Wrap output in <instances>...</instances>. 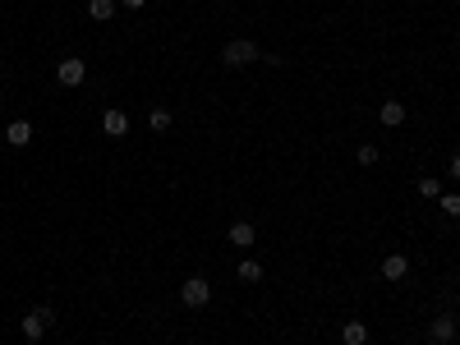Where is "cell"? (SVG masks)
<instances>
[{
  "instance_id": "19",
  "label": "cell",
  "mask_w": 460,
  "mask_h": 345,
  "mask_svg": "<svg viewBox=\"0 0 460 345\" xmlns=\"http://www.w3.org/2000/svg\"><path fill=\"white\" fill-rule=\"evenodd\" d=\"M120 5H124V9H143V5H148V0H120Z\"/></svg>"
},
{
  "instance_id": "15",
  "label": "cell",
  "mask_w": 460,
  "mask_h": 345,
  "mask_svg": "<svg viewBox=\"0 0 460 345\" xmlns=\"http://www.w3.org/2000/svg\"><path fill=\"white\" fill-rule=\"evenodd\" d=\"M419 193H424V198H442V184H437L433 175H424V180H419Z\"/></svg>"
},
{
  "instance_id": "9",
  "label": "cell",
  "mask_w": 460,
  "mask_h": 345,
  "mask_svg": "<svg viewBox=\"0 0 460 345\" xmlns=\"http://www.w3.org/2000/svg\"><path fill=\"white\" fill-rule=\"evenodd\" d=\"M5 143L9 147H28V143H33V124H28V120H9L5 124Z\"/></svg>"
},
{
  "instance_id": "7",
  "label": "cell",
  "mask_w": 460,
  "mask_h": 345,
  "mask_svg": "<svg viewBox=\"0 0 460 345\" xmlns=\"http://www.w3.org/2000/svg\"><path fill=\"white\" fill-rule=\"evenodd\" d=\"M410 276V258L405 253H387L383 258V281H405Z\"/></svg>"
},
{
  "instance_id": "2",
  "label": "cell",
  "mask_w": 460,
  "mask_h": 345,
  "mask_svg": "<svg viewBox=\"0 0 460 345\" xmlns=\"http://www.w3.org/2000/svg\"><path fill=\"white\" fill-rule=\"evenodd\" d=\"M180 299H184V309H208L212 281H208V276H189V281L180 285Z\"/></svg>"
},
{
  "instance_id": "8",
  "label": "cell",
  "mask_w": 460,
  "mask_h": 345,
  "mask_svg": "<svg viewBox=\"0 0 460 345\" xmlns=\"http://www.w3.org/2000/svg\"><path fill=\"white\" fill-rule=\"evenodd\" d=\"M102 129H106V138H124V134H129V115L111 106V111L102 115Z\"/></svg>"
},
{
  "instance_id": "18",
  "label": "cell",
  "mask_w": 460,
  "mask_h": 345,
  "mask_svg": "<svg viewBox=\"0 0 460 345\" xmlns=\"http://www.w3.org/2000/svg\"><path fill=\"white\" fill-rule=\"evenodd\" d=\"M451 180H460V152L451 156Z\"/></svg>"
},
{
  "instance_id": "5",
  "label": "cell",
  "mask_w": 460,
  "mask_h": 345,
  "mask_svg": "<svg viewBox=\"0 0 460 345\" xmlns=\"http://www.w3.org/2000/svg\"><path fill=\"white\" fill-rule=\"evenodd\" d=\"M428 336H433V345H451L456 341V318H451V313L433 318V322H428Z\"/></svg>"
},
{
  "instance_id": "6",
  "label": "cell",
  "mask_w": 460,
  "mask_h": 345,
  "mask_svg": "<svg viewBox=\"0 0 460 345\" xmlns=\"http://www.w3.org/2000/svg\"><path fill=\"white\" fill-rule=\"evenodd\" d=\"M226 240L235 244V249H253V240H258V230H253V221H230Z\"/></svg>"
},
{
  "instance_id": "3",
  "label": "cell",
  "mask_w": 460,
  "mask_h": 345,
  "mask_svg": "<svg viewBox=\"0 0 460 345\" xmlns=\"http://www.w3.org/2000/svg\"><path fill=\"white\" fill-rule=\"evenodd\" d=\"M51 322H55V313H51V309H33V313H23V322H18V327H23V336H28V341H42Z\"/></svg>"
},
{
  "instance_id": "14",
  "label": "cell",
  "mask_w": 460,
  "mask_h": 345,
  "mask_svg": "<svg viewBox=\"0 0 460 345\" xmlns=\"http://www.w3.org/2000/svg\"><path fill=\"white\" fill-rule=\"evenodd\" d=\"M240 281H244V285H253V281H262V262H253V258H244V262H240Z\"/></svg>"
},
{
  "instance_id": "13",
  "label": "cell",
  "mask_w": 460,
  "mask_h": 345,
  "mask_svg": "<svg viewBox=\"0 0 460 345\" xmlns=\"http://www.w3.org/2000/svg\"><path fill=\"white\" fill-rule=\"evenodd\" d=\"M115 5H120V0H87V14H92L97 23H106V18L115 14Z\"/></svg>"
},
{
  "instance_id": "11",
  "label": "cell",
  "mask_w": 460,
  "mask_h": 345,
  "mask_svg": "<svg viewBox=\"0 0 460 345\" xmlns=\"http://www.w3.org/2000/svg\"><path fill=\"white\" fill-rule=\"evenodd\" d=\"M364 341H368L364 322H341V345H364Z\"/></svg>"
},
{
  "instance_id": "16",
  "label": "cell",
  "mask_w": 460,
  "mask_h": 345,
  "mask_svg": "<svg viewBox=\"0 0 460 345\" xmlns=\"http://www.w3.org/2000/svg\"><path fill=\"white\" fill-rule=\"evenodd\" d=\"M437 203H442V212H446V216H460V193H442Z\"/></svg>"
},
{
  "instance_id": "12",
  "label": "cell",
  "mask_w": 460,
  "mask_h": 345,
  "mask_svg": "<svg viewBox=\"0 0 460 345\" xmlns=\"http://www.w3.org/2000/svg\"><path fill=\"white\" fill-rule=\"evenodd\" d=\"M171 120H175V115L166 111V106H152V111H148V124H152V134H166V129H171Z\"/></svg>"
},
{
  "instance_id": "17",
  "label": "cell",
  "mask_w": 460,
  "mask_h": 345,
  "mask_svg": "<svg viewBox=\"0 0 460 345\" xmlns=\"http://www.w3.org/2000/svg\"><path fill=\"white\" fill-rule=\"evenodd\" d=\"M359 166H378V147H373V143L359 147Z\"/></svg>"
},
{
  "instance_id": "4",
  "label": "cell",
  "mask_w": 460,
  "mask_h": 345,
  "mask_svg": "<svg viewBox=\"0 0 460 345\" xmlns=\"http://www.w3.org/2000/svg\"><path fill=\"white\" fill-rule=\"evenodd\" d=\"M55 78H60L65 87H83V78H87V65L78 60V55H65V60L55 65Z\"/></svg>"
},
{
  "instance_id": "1",
  "label": "cell",
  "mask_w": 460,
  "mask_h": 345,
  "mask_svg": "<svg viewBox=\"0 0 460 345\" xmlns=\"http://www.w3.org/2000/svg\"><path fill=\"white\" fill-rule=\"evenodd\" d=\"M258 60H262V51H258V42H249V37H235V42L221 46V65H230V69L258 65Z\"/></svg>"
},
{
  "instance_id": "10",
  "label": "cell",
  "mask_w": 460,
  "mask_h": 345,
  "mask_svg": "<svg viewBox=\"0 0 460 345\" xmlns=\"http://www.w3.org/2000/svg\"><path fill=\"white\" fill-rule=\"evenodd\" d=\"M378 120H383L387 129H396V124H405V102H383V106H378Z\"/></svg>"
}]
</instances>
